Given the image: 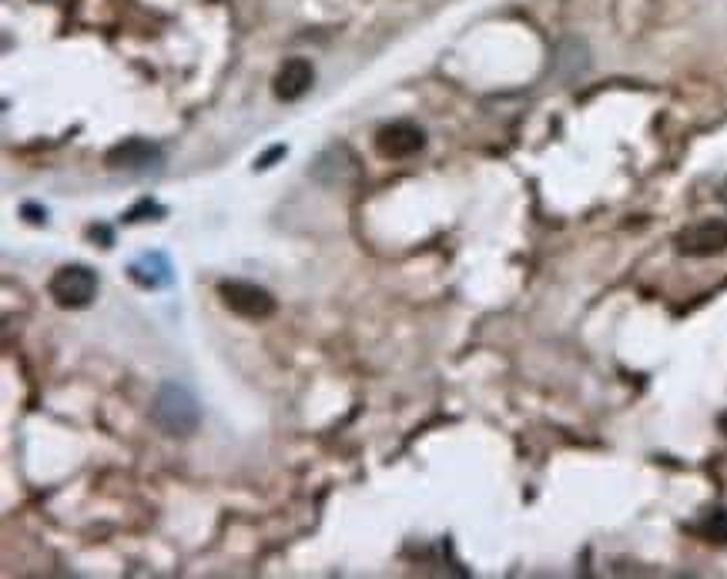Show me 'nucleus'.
<instances>
[{
  "mask_svg": "<svg viewBox=\"0 0 727 579\" xmlns=\"http://www.w3.org/2000/svg\"><path fill=\"white\" fill-rule=\"evenodd\" d=\"M151 419L165 436L188 439L202 426V405H198L195 392L181 382H161L151 402Z\"/></svg>",
  "mask_w": 727,
  "mask_h": 579,
  "instance_id": "nucleus-1",
  "label": "nucleus"
},
{
  "mask_svg": "<svg viewBox=\"0 0 727 579\" xmlns=\"http://www.w3.org/2000/svg\"><path fill=\"white\" fill-rule=\"evenodd\" d=\"M47 292L61 308H88L98 295V275L88 265H64L51 275Z\"/></svg>",
  "mask_w": 727,
  "mask_h": 579,
  "instance_id": "nucleus-2",
  "label": "nucleus"
},
{
  "mask_svg": "<svg viewBox=\"0 0 727 579\" xmlns=\"http://www.w3.org/2000/svg\"><path fill=\"white\" fill-rule=\"evenodd\" d=\"M218 295H222V302H225L228 312H235L242 318H252V322H262V318L275 315L272 292H265V288L255 285V282H238V278H232V282L218 285Z\"/></svg>",
  "mask_w": 727,
  "mask_h": 579,
  "instance_id": "nucleus-3",
  "label": "nucleus"
},
{
  "mask_svg": "<svg viewBox=\"0 0 727 579\" xmlns=\"http://www.w3.org/2000/svg\"><path fill=\"white\" fill-rule=\"evenodd\" d=\"M677 252L687 258H714L727 252V221L724 218H707L697 225H687L681 235L674 238Z\"/></svg>",
  "mask_w": 727,
  "mask_h": 579,
  "instance_id": "nucleus-4",
  "label": "nucleus"
},
{
  "mask_svg": "<svg viewBox=\"0 0 727 579\" xmlns=\"http://www.w3.org/2000/svg\"><path fill=\"white\" fill-rule=\"evenodd\" d=\"M309 175L315 181H322V185H329V188L352 185V181L359 178V161L346 144H332V148H325L319 158L312 161Z\"/></svg>",
  "mask_w": 727,
  "mask_h": 579,
  "instance_id": "nucleus-5",
  "label": "nucleus"
},
{
  "mask_svg": "<svg viewBox=\"0 0 727 579\" xmlns=\"http://www.w3.org/2000/svg\"><path fill=\"white\" fill-rule=\"evenodd\" d=\"M426 144V134L416 128V124L409 121H396V124H386L379 134H376V151L382 154L386 161H403V158H413L416 151H423Z\"/></svg>",
  "mask_w": 727,
  "mask_h": 579,
  "instance_id": "nucleus-6",
  "label": "nucleus"
},
{
  "mask_svg": "<svg viewBox=\"0 0 727 579\" xmlns=\"http://www.w3.org/2000/svg\"><path fill=\"white\" fill-rule=\"evenodd\" d=\"M158 161H161V148L145 138H131L108 151V164L118 171H145V168H155Z\"/></svg>",
  "mask_w": 727,
  "mask_h": 579,
  "instance_id": "nucleus-7",
  "label": "nucleus"
},
{
  "mask_svg": "<svg viewBox=\"0 0 727 579\" xmlns=\"http://www.w3.org/2000/svg\"><path fill=\"white\" fill-rule=\"evenodd\" d=\"M312 81H315L312 64L305 61V57H289V61L279 67V74H275V98L299 101L302 94L312 88Z\"/></svg>",
  "mask_w": 727,
  "mask_h": 579,
  "instance_id": "nucleus-8",
  "label": "nucleus"
},
{
  "mask_svg": "<svg viewBox=\"0 0 727 579\" xmlns=\"http://www.w3.org/2000/svg\"><path fill=\"white\" fill-rule=\"evenodd\" d=\"M138 268H148V275H138V282L141 285H148V288H158V285H168L171 282V265H168V258L165 255H145V258H138L135 262Z\"/></svg>",
  "mask_w": 727,
  "mask_h": 579,
  "instance_id": "nucleus-9",
  "label": "nucleus"
},
{
  "mask_svg": "<svg viewBox=\"0 0 727 579\" xmlns=\"http://www.w3.org/2000/svg\"><path fill=\"white\" fill-rule=\"evenodd\" d=\"M704 536L711 539V543H724L727 546V509H714V513L707 516Z\"/></svg>",
  "mask_w": 727,
  "mask_h": 579,
  "instance_id": "nucleus-10",
  "label": "nucleus"
},
{
  "mask_svg": "<svg viewBox=\"0 0 727 579\" xmlns=\"http://www.w3.org/2000/svg\"><path fill=\"white\" fill-rule=\"evenodd\" d=\"M282 154H285V148H282V144H279V148H272L269 154H262V158H258V161H255V168H258V171H265V168H272V161H275V158H282Z\"/></svg>",
  "mask_w": 727,
  "mask_h": 579,
  "instance_id": "nucleus-11",
  "label": "nucleus"
},
{
  "mask_svg": "<svg viewBox=\"0 0 727 579\" xmlns=\"http://www.w3.org/2000/svg\"><path fill=\"white\" fill-rule=\"evenodd\" d=\"M721 198H724V201H727V185H724V191H721Z\"/></svg>",
  "mask_w": 727,
  "mask_h": 579,
  "instance_id": "nucleus-12",
  "label": "nucleus"
}]
</instances>
